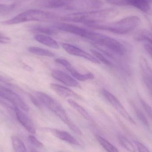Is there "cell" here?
Wrapping results in <instances>:
<instances>
[{
    "instance_id": "1",
    "label": "cell",
    "mask_w": 152,
    "mask_h": 152,
    "mask_svg": "<svg viewBox=\"0 0 152 152\" xmlns=\"http://www.w3.org/2000/svg\"><path fill=\"white\" fill-rule=\"evenodd\" d=\"M114 13V10L112 9L78 12L65 15L61 19L67 22L84 23L88 26L102 23Z\"/></svg>"
},
{
    "instance_id": "2",
    "label": "cell",
    "mask_w": 152,
    "mask_h": 152,
    "mask_svg": "<svg viewBox=\"0 0 152 152\" xmlns=\"http://www.w3.org/2000/svg\"><path fill=\"white\" fill-rule=\"evenodd\" d=\"M36 95L41 104L58 116L75 134L78 135H82L81 130L69 118L65 109L58 101L43 92L38 91Z\"/></svg>"
},
{
    "instance_id": "3",
    "label": "cell",
    "mask_w": 152,
    "mask_h": 152,
    "mask_svg": "<svg viewBox=\"0 0 152 152\" xmlns=\"http://www.w3.org/2000/svg\"><path fill=\"white\" fill-rule=\"evenodd\" d=\"M141 19L137 16L126 17L118 21L107 24H95L88 25L89 27L96 29L106 30L118 34H125L139 26Z\"/></svg>"
},
{
    "instance_id": "4",
    "label": "cell",
    "mask_w": 152,
    "mask_h": 152,
    "mask_svg": "<svg viewBox=\"0 0 152 152\" xmlns=\"http://www.w3.org/2000/svg\"><path fill=\"white\" fill-rule=\"evenodd\" d=\"M58 16L51 12L38 10H29L7 20L3 21V24L12 25L29 21H46L56 19Z\"/></svg>"
},
{
    "instance_id": "5",
    "label": "cell",
    "mask_w": 152,
    "mask_h": 152,
    "mask_svg": "<svg viewBox=\"0 0 152 152\" xmlns=\"http://www.w3.org/2000/svg\"><path fill=\"white\" fill-rule=\"evenodd\" d=\"M102 5L100 0H75L69 2L65 9L84 12L98 10Z\"/></svg>"
},
{
    "instance_id": "6",
    "label": "cell",
    "mask_w": 152,
    "mask_h": 152,
    "mask_svg": "<svg viewBox=\"0 0 152 152\" xmlns=\"http://www.w3.org/2000/svg\"><path fill=\"white\" fill-rule=\"evenodd\" d=\"M57 29L67 33H71L88 40H91L94 32L73 25L65 23H58L54 25Z\"/></svg>"
},
{
    "instance_id": "7",
    "label": "cell",
    "mask_w": 152,
    "mask_h": 152,
    "mask_svg": "<svg viewBox=\"0 0 152 152\" xmlns=\"http://www.w3.org/2000/svg\"><path fill=\"white\" fill-rule=\"evenodd\" d=\"M96 43L104 46L118 55H123L126 53V48L124 45L112 37L101 34Z\"/></svg>"
},
{
    "instance_id": "8",
    "label": "cell",
    "mask_w": 152,
    "mask_h": 152,
    "mask_svg": "<svg viewBox=\"0 0 152 152\" xmlns=\"http://www.w3.org/2000/svg\"><path fill=\"white\" fill-rule=\"evenodd\" d=\"M102 94L108 100V102L123 118L129 121L130 123L135 125L136 123L131 118L125 107L121 104V103L116 96H114L110 92L105 89H103Z\"/></svg>"
},
{
    "instance_id": "9",
    "label": "cell",
    "mask_w": 152,
    "mask_h": 152,
    "mask_svg": "<svg viewBox=\"0 0 152 152\" xmlns=\"http://www.w3.org/2000/svg\"><path fill=\"white\" fill-rule=\"evenodd\" d=\"M0 93L7 97L17 107L25 112H28L29 108L22 98L10 88L0 86Z\"/></svg>"
},
{
    "instance_id": "10",
    "label": "cell",
    "mask_w": 152,
    "mask_h": 152,
    "mask_svg": "<svg viewBox=\"0 0 152 152\" xmlns=\"http://www.w3.org/2000/svg\"><path fill=\"white\" fill-rule=\"evenodd\" d=\"M61 45L63 49L70 55L84 58L96 64L100 63V61L95 57L75 45L68 43H62Z\"/></svg>"
},
{
    "instance_id": "11",
    "label": "cell",
    "mask_w": 152,
    "mask_h": 152,
    "mask_svg": "<svg viewBox=\"0 0 152 152\" xmlns=\"http://www.w3.org/2000/svg\"><path fill=\"white\" fill-rule=\"evenodd\" d=\"M52 76L55 79L62 82L69 86L81 88V86L75 79L66 73L58 69H54L51 73Z\"/></svg>"
},
{
    "instance_id": "12",
    "label": "cell",
    "mask_w": 152,
    "mask_h": 152,
    "mask_svg": "<svg viewBox=\"0 0 152 152\" xmlns=\"http://www.w3.org/2000/svg\"><path fill=\"white\" fill-rule=\"evenodd\" d=\"M14 111L17 119L22 126L30 134H35L36 131L34 123L29 117L21 110V109L18 107L15 109Z\"/></svg>"
},
{
    "instance_id": "13",
    "label": "cell",
    "mask_w": 152,
    "mask_h": 152,
    "mask_svg": "<svg viewBox=\"0 0 152 152\" xmlns=\"http://www.w3.org/2000/svg\"><path fill=\"white\" fill-rule=\"evenodd\" d=\"M68 3L66 0H37L35 5L42 8L59 9L65 8Z\"/></svg>"
},
{
    "instance_id": "14",
    "label": "cell",
    "mask_w": 152,
    "mask_h": 152,
    "mask_svg": "<svg viewBox=\"0 0 152 152\" xmlns=\"http://www.w3.org/2000/svg\"><path fill=\"white\" fill-rule=\"evenodd\" d=\"M50 87L57 94L61 97H74L77 99H80V96L79 95L68 88L54 83L50 84Z\"/></svg>"
},
{
    "instance_id": "15",
    "label": "cell",
    "mask_w": 152,
    "mask_h": 152,
    "mask_svg": "<svg viewBox=\"0 0 152 152\" xmlns=\"http://www.w3.org/2000/svg\"><path fill=\"white\" fill-rule=\"evenodd\" d=\"M49 130L54 136L62 141H65L66 142L74 145H79L78 141L69 133L66 131L55 129H49Z\"/></svg>"
},
{
    "instance_id": "16",
    "label": "cell",
    "mask_w": 152,
    "mask_h": 152,
    "mask_svg": "<svg viewBox=\"0 0 152 152\" xmlns=\"http://www.w3.org/2000/svg\"><path fill=\"white\" fill-rule=\"evenodd\" d=\"M129 6H133L146 14H152L151 6L152 0H129Z\"/></svg>"
},
{
    "instance_id": "17",
    "label": "cell",
    "mask_w": 152,
    "mask_h": 152,
    "mask_svg": "<svg viewBox=\"0 0 152 152\" xmlns=\"http://www.w3.org/2000/svg\"><path fill=\"white\" fill-rule=\"evenodd\" d=\"M34 38L38 42L48 47L54 49H59L60 46L58 43L53 38L48 36L37 34L35 36Z\"/></svg>"
},
{
    "instance_id": "18",
    "label": "cell",
    "mask_w": 152,
    "mask_h": 152,
    "mask_svg": "<svg viewBox=\"0 0 152 152\" xmlns=\"http://www.w3.org/2000/svg\"><path fill=\"white\" fill-rule=\"evenodd\" d=\"M134 38L139 42L151 43L152 42V33L148 30H140L135 34Z\"/></svg>"
},
{
    "instance_id": "19",
    "label": "cell",
    "mask_w": 152,
    "mask_h": 152,
    "mask_svg": "<svg viewBox=\"0 0 152 152\" xmlns=\"http://www.w3.org/2000/svg\"><path fill=\"white\" fill-rule=\"evenodd\" d=\"M67 102L72 108H74L80 114H81V116L84 117L86 119L88 120H90L91 119V116L89 115L87 111L75 101L72 99H68L67 100Z\"/></svg>"
},
{
    "instance_id": "20",
    "label": "cell",
    "mask_w": 152,
    "mask_h": 152,
    "mask_svg": "<svg viewBox=\"0 0 152 152\" xmlns=\"http://www.w3.org/2000/svg\"><path fill=\"white\" fill-rule=\"evenodd\" d=\"M67 70L70 73L72 76L75 78L76 79L80 80V81H85L89 80L94 79V76L91 73L88 74H82L77 72L75 69L71 67V68L67 69Z\"/></svg>"
},
{
    "instance_id": "21",
    "label": "cell",
    "mask_w": 152,
    "mask_h": 152,
    "mask_svg": "<svg viewBox=\"0 0 152 152\" xmlns=\"http://www.w3.org/2000/svg\"><path fill=\"white\" fill-rule=\"evenodd\" d=\"M28 50V51L31 53L38 56L47 57H53L54 56V53L50 51L40 47L31 46L29 47Z\"/></svg>"
},
{
    "instance_id": "22",
    "label": "cell",
    "mask_w": 152,
    "mask_h": 152,
    "mask_svg": "<svg viewBox=\"0 0 152 152\" xmlns=\"http://www.w3.org/2000/svg\"><path fill=\"white\" fill-rule=\"evenodd\" d=\"M12 143L13 150L15 152H27L26 148L23 141L18 137H11Z\"/></svg>"
},
{
    "instance_id": "23",
    "label": "cell",
    "mask_w": 152,
    "mask_h": 152,
    "mask_svg": "<svg viewBox=\"0 0 152 152\" xmlns=\"http://www.w3.org/2000/svg\"><path fill=\"white\" fill-rule=\"evenodd\" d=\"M96 138L102 147L107 152H119L116 147L103 137L98 135Z\"/></svg>"
},
{
    "instance_id": "24",
    "label": "cell",
    "mask_w": 152,
    "mask_h": 152,
    "mask_svg": "<svg viewBox=\"0 0 152 152\" xmlns=\"http://www.w3.org/2000/svg\"><path fill=\"white\" fill-rule=\"evenodd\" d=\"M119 142L124 148L129 152H135L136 150L134 145L127 138L122 135L118 136Z\"/></svg>"
},
{
    "instance_id": "25",
    "label": "cell",
    "mask_w": 152,
    "mask_h": 152,
    "mask_svg": "<svg viewBox=\"0 0 152 152\" xmlns=\"http://www.w3.org/2000/svg\"><path fill=\"white\" fill-rule=\"evenodd\" d=\"M130 104L132 105V107H133V109H134V110L135 113L136 114L138 118L140 120V121H141L146 127L149 128L150 127L149 123L145 114L142 112V111H141L140 109L137 108V106L135 105V104L134 102H131Z\"/></svg>"
},
{
    "instance_id": "26",
    "label": "cell",
    "mask_w": 152,
    "mask_h": 152,
    "mask_svg": "<svg viewBox=\"0 0 152 152\" xmlns=\"http://www.w3.org/2000/svg\"><path fill=\"white\" fill-rule=\"evenodd\" d=\"M0 104L6 108L11 109L13 110H14L15 109L17 108V106L15 104H13L7 97H5L4 96L1 94V93H0Z\"/></svg>"
},
{
    "instance_id": "27",
    "label": "cell",
    "mask_w": 152,
    "mask_h": 152,
    "mask_svg": "<svg viewBox=\"0 0 152 152\" xmlns=\"http://www.w3.org/2000/svg\"><path fill=\"white\" fill-rule=\"evenodd\" d=\"M34 29L40 33H43L46 34L53 35L55 34V31L54 29L44 26H37L35 27Z\"/></svg>"
},
{
    "instance_id": "28",
    "label": "cell",
    "mask_w": 152,
    "mask_h": 152,
    "mask_svg": "<svg viewBox=\"0 0 152 152\" xmlns=\"http://www.w3.org/2000/svg\"><path fill=\"white\" fill-rule=\"evenodd\" d=\"M91 53L92 54L95 56L96 58L97 59L100 61H102V63H104L107 66H111V63L106 59L103 55H102L101 53L95 50H91Z\"/></svg>"
},
{
    "instance_id": "29",
    "label": "cell",
    "mask_w": 152,
    "mask_h": 152,
    "mask_svg": "<svg viewBox=\"0 0 152 152\" xmlns=\"http://www.w3.org/2000/svg\"><path fill=\"white\" fill-rule=\"evenodd\" d=\"M140 102H141L142 107H143V109L145 110V112L146 113L148 116L151 118V119L152 120V108L142 98H140Z\"/></svg>"
},
{
    "instance_id": "30",
    "label": "cell",
    "mask_w": 152,
    "mask_h": 152,
    "mask_svg": "<svg viewBox=\"0 0 152 152\" xmlns=\"http://www.w3.org/2000/svg\"><path fill=\"white\" fill-rule=\"evenodd\" d=\"M28 141L34 146L39 148H42L44 147L43 144L39 141L36 137L33 135H30L28 136Z\"/></svg>"
},
{
    "instance_id": "31",
    "label": "cell",
    "mask_w": 152,
    "mask_h": 152,
    "mask_svg": "<svg viewBox=\"0 0 152 152\" xmlns=\"http://www.w3.org/2000/svg\"><path fill=\"white\" fill-rule=\"evenodd\" d=\"M16 7L15 4H0V12H6L13 10Z\"/></svg>"
},
{
    "instance_id": "32",
    "label": "cell",
    "mask_w": 152,
    "mask_h": 152,
    "mask_svg": "<svg viewBox=\"0 0 152 152\" xmlns=\"http://www.w3.org/2000/svg\"><path fill=\"white\" fill-rule=\"evenodd\" d=\"M55 61L57 63L62 65L64 67L66 68V69L71 68L72 67L70 62H69L66 60L64 59L57 58L55 60Z\"/></svg>"
},
{
    "instance_id": "33",
    "label": "cell",
    "mask_w": 152,
    "mask_h": 152,
    "mask_svg": "<svg viewBox=\"0 0 152 152\" xmlns=\"http://www.w3.org/2000/svg\"><path fill=\"white\" fill-rule=\"evenodd\" d=\"M134 143L139 152H151L148 148L142 143L134 141Z\"/></svg>"
},
{
    "instance_id": "34",
    "label": "cell",
    "mask_w": 152,
    "mask_h": 152,
    "mask_svg": "<svg viewBox=\"0 0 152 152\" xmlns=\"http://www.w3.org/2000/svg\"><path fill=\"white\" fill-rule=\"evenodd\" d=\"M144 80L152 96V79L149 77H145L144 78Z\"/></svg>"
},
{
    "instance_id": "35",
    "label": "cell",
    "mask_w": 152,
    "mask_h": 152,
    "mask_svg": "<svg viewBox=\"0 0 152 152\" xmlns=\"http://www.w3.org/2000/svg\"><path fill=\"white\" fill-rule=\"evenodd\" d=\"M144 48L146 52L152 59V45L149 43H146L144 45Z\"/></svg>"
},
{
    "instance_id": "36",
    "label": "cell",
    "mask_w": 152,
    "mask_h": 152,
    "mask_svg": "<svg viewBox=\"0 0 152 152\" xmlns=\"http://www.w3.org/2000/svg\"><path fill=\"white\" fill-rule=\"evenodd\" d=\"M10 41V39L5 36L0 34V42L1 43H8Z\"/></svg>"
},
{
    "instance_id": "37",
    "label": "cell",
    "mask_w": 152,
    "mask_h": 152,
    "mask_svg": "<svg viewBox=\"0 0 152 152\" xmlns=\"http://www.w3.org/2000/svg\"><path fill=\"white\" fill-rule=\"evenodd\" d=\"M0 81H2V82H5L6 80L3 77L1 76H0Z\"/></svg>"
},
{
    "instance_id": "38",
    "label": "cell",
    "mask_w": 152,
    "mask_h": 152,
    "mask_svg": "<svg viewBox=\"0 0 152 152\" xmlns=\"http://www.w3.org/2000/svg\"><path fill=\"white\" fill-rule=\"evenodd\" d=\"M66 1L69 2L71 1H75V0H66Z\"/></svg>"
},
{
    "instance_id": "39",
    "label": "cell",
    "mask_w": 152,
    "mask_h": 152,
    "mask_svg": "<svg viewBox=\"0 0 152 152\" xmlns=\"http://www.w3.org/2000/svg\"><path fill=\"white\" fill-rule=\"evenodd\" d=\"M150 26H151V30L152 31V24H150Z\"/></svg>"
}]
</instances>
